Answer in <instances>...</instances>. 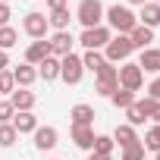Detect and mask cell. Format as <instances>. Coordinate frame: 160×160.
I'll list each match as a JSON object with an SVG mask.
<instances>
[{"mask_svg":"<svg viewBox=\"0 0 160 160\" xmlns=\"http://www.w3.org/2000/svg\"><path fill=\"white\" fill-rule=\"evenodd\" d=\"M104 19H107V28L116 32V35H129L138 25V16L132 13L129 3H113L110 10H104Z\"/></svg>","mask_w":160,"mask_h":160,"instance_id":"6da1fadb","label":"cell"},{"mask_svg":"<svg viewBox=\"0 0 160 160\" xmlns=\"http://www.w3.org/2000/svg\"><path fill=\"white\" fill-rule=\"evenodd\" d=\"M75 19L82 22V28L104 25V3L101 0H82V3L75 7Z\"/></svg>","mask_w":160,"mask_h":160,"instance_id":"7a4b0ae2","label":"cell"},{"mask_svg":"<svg viewBox=\"0 0 160 160\" xmlns=\"http://www.w3.org/2000/svg\"><path fill=\"white\" fill-rule=\"evenodd\" d=\"M132 53H135V50H132L129 35H113L110 44L104 47V60H107V63H129Z\"/></svg>","mask_w":160,"mask_h":160,"instance_id":"3957f363","label":"cell"},{"mask_svg":"<svg viewBox=\"0 0 160 160\" xmlns=\"http://www.w3.org/2000/svg\"><path fill=\"white\" fill-rule=\"evenodd\" d=\"M116 88H119V69H116L113 63H104L101 72L94 75V91L104 94V98H110Z\"/></svg>","mask_w":160,"mask_h":160,"instance_id":"277c9868","label":"cell"},{"mask_svg":"<svg viewBox=\"0 0 160 160\" xmlns=\"http://www.w3.org/2000/svg\"><path fill=\"white\" fill-rule=\"evenodd\" d=\"M110 38H113V32L107 25H94V28H85L82 35H78V44H82L85 50H104L110 44Z\"/></svg>","mask_w":160,"mask_h":160,"instance_id":"5b68a950","label":"cell"},{"mask_svg":"<svg viewBox=\"0 0 160 160\" xmlns=\"http://www.w3.org/2000/svg\"><path fill=\"white\" fill-rule=\"evenodd\" d=\"M82 75H85V66H82V57H78V53H66L60 60V78L66 85H78Z\"/></svg>","mask_w":160,"mask_h":160,"instance_id":"8992f818","label":"cell"},{"mask_svg":"<svg viewBox=\"0 0 160 160\" xmlns=\"http://www.w3.org/2000/svg\"><path fill=\"white\" fill-rule=\"evenodd\" d=\"M141 85H144V72H141V66H138V63H122V66H119V88L138 94Z\"/></svg>","mask_w":160,"mask_h":160,"instance_id":"52a82bcc","label":"cell"},{"mask_svg":"<svg viewBox=\"0 0 160 160\" xmlns=\"http://www.w3.org/2000/svg\"><path fill=\"white\" fill-rule=\"evenodd\" d=\"M22 28H25V35H28V38H35V41H44V38H47V32H50V25H47V16H44V13H38V10L25 13V19H22Z\"/></svg>","mask_w":160,"mask_h":160,"instance_id":"ba28073f","label":"cell"},{"mask_svg":"<svg viewBox=\"0 0 160 160\" xmlns=\"http://www.w3.org/2000/svg\"><path fill=\"white\" fill-rule=\"evenodd\" d=\"M72 44H75V38H72L69 32H53V35L47 38L50 57H57V60H63L66 53H72Z\"/></svg>","mask_w":160,"mask_h":160,"instance_id":"9c48e42d","label":"cell"},{"mask_svg":"<svg viewBox=\"0 0 160 160\" xmlns=\"http://www.w3.org/2000/svg\"><path fill=\"white\" fill-rule=\"evenodd\" d=\"M32 135H35V148H38V151H53L57 141H60V132H57L53 126H38Z\"/></svg>","mask_w":160,"mask_h":160,"instance_id":"30bf717a","label":"cell"},{"mask_svg":"<svg viewBox=\"0 0 160 160\" xmlns=\"http://www.w3.org/2000/svg\"><path fill=\"white\" fill-rule=\"evenodd\" d=\"M10 72H13V78H16V88H32V85L38 82V69L28 66V63H19V66H13Z\"/></svg>","mask_w":160,"mask_h":160,"instance_id":"8fae6325","label":"cell"},{"mask_svg":"<svg viewBox=\"0 0 160 160\" xmlns=\"http://www.w3.org/2000/svg\"><path fill=\"white\" fill-rule=\"evenodd\" d=\"M35 91H28V88H16L13 94H10V104H13V110L16 113H28L32 107H35Z\"/></svg>","mask_w":160,"mask_h":160,"instance_id":"7c38bea8","label":"cell"},{"mask_svg":"<svg viewBox=\"0 0 160 160\" xmlns=\"http://www.w3.org/2000/svg\"><path fill=\"white\" fill-rule=\"evenodd\" d=\"M129 41H132V50H148L151 41H154V28H148V25H135V28L129 32Z\"/></svg>","mask_w":160,"mask_h":160,"instance_id":"4fadbf2b","label":"cell"},{"mask_svg":"<svg viewBox=\"0 0 160 160\" xmlns=\"http://www.w3.org/2000/svg\"><path fill=\"white\" fill-rule=\"evenodd\" d=\"M47 57H50L47 38H44V41H32V44L25 47V63H28V66H38V63H44Z\"/></svg>","mask_w":160,"mask_h":160,"instance_id":"5bb4252c","label":"cell"},{"mask_svg":"<svg viewBox=\"0 0 160 160\" xmlns=\"http://www.w3.org/2000/svg\"><path fill=\"white\" fill-rule=\"evenodd\" d=\"M69 135H72L75 148H82V151H91V148H94V129H91V126H72Z\"/></svg>","mask_w":160,"mask_h":160,"instance_id":"9a60e30c","label":"cell"},{"mask_svg":"<svg viewBox=\"0 0 160 160\" xmlns=\"http://www.w3.org/2000/svg\"><path fill=\"white\" fill-rule=\"evenodd\" d=\"M138 66H141V72H154V75H160V47H148V50H141Z\"/></svg>","mask_w":160,"mask_h":160,"instance_id":"2e32d148","label":"cell"},{"mask_svg":"<svg viewBox=\"0 0 160 160\" xmlns=\"http://www.w3.org/2000/svg\"><path fill=\"white\" fill-rule=\"evenodd\" d=\"M94 107L91 104H75L72 110H69V119H72V126H91L94 122Z\"/></svg>","mask_w":160,"mask_h":160,"instance_id":"e0dca14e","label":"cell"},{"mask_svg":"<svg viewBox=\"0 0 160 160\" xmlns=\"http://www.w3.org/2000/svg\"><path fill=\"white\" fill-rule=\"evenodd\" d=\"M138 25H148V28H157L160 25V3H148L141 7V13H138Z\"/></svg>","mask_w":160,"mask_h":160,"instance_id":"ac0fdd59","label":"cell"},{"mask_svg":"<svg viewBox=\"0 0 160 160\" xmlns=\"http://www.w3.org/2000/svg\"><path fill=\"white\" fill-rule=\"evenodd\" d=\"M13 129L19 132V135H32L35 129H38V116L28 110V113H16L13 116Z\"/></svg>","mask_w":160,"mask_h":160,"instance_id":"d6986e66","label":"cell"},{"mask_svg":"<svg viewBox=\"0 0 160 160\" xmlns=\"http://www.w3.org/2000/svg\"><path fill=\"white\" fill-rule=\"evenodd\" d=\"M110 138H113V141H116L119 148H129V144H135V141H141V138H138V132H135V129H132L129 122H122V126H116Z\"/></svg>","mask_w":160,"mask_h":160,"instance_id":"ffe728a7","label":"cell"},{"mask_svg":"<svg viewBox=\"0 0 160 160\" xmlns=\"http://www.w3.org/2000/svg\"><path fill=\"white\" fill-rule=\"evenodd\" d=\"M35 69H38V78H44V82H53V78H60V60H57V57H47V60L38 63Z\"/></svg>","mask_w":160,"mask_h":160,"instance_id":"44dd1931","label":"cell"},{"mask_svg":"<svg viewBox=\"0 0 160 160\" xmlns=\"http://www.w3.org/2000/svg\"><path fill=\"white\" fill-rule=\"evenodd\" d=\"M75 16L69 13V10H53L50 16H47V25L53 28V32H69V22H72Z\"/></svg>","mask_w":160,"mask_h":160,"instance_id":"7402d4cb","label":"cell"},{"mask_svg":"<svg viewBox=\"0 0 160 160\" xmlns=\"http://www.w3.org/2000/svg\"><path fill=\"white\" fill-rule=\"evenodd\" d=\"M104 63H107V60H104V50H85V53H82V66H85L88 72H94V75L101 72Z\"/></svg>","mask_w":160,"mask_h":160,"instance_id":"603a6c76","label":"cell"},{"mask_svg":"<svg viewBox=\"0 0 160 160\" xmlns=\"http://www.w3.org/2000/svg\"><path fill=\"white\" fill-rule=\"evenodd\" d=\"M135 101H138V94H135V91H126V88H116V91L110 94V104L119 107V110H129Z\"/></svg>","mask_w":160,"mask_h":160,"instance_id":"cb8c5ba5","label":"cell"},{"mask_svg":"<svg viewBox=\"0 0 160 160\" xmlns=\"http://www.w3.org/2000/svg\"><path fill=\"white\" fill-rule=\"evenodd\" d=\"M16 44H19V32L13 25H3V28H0V50H10Z\"/></svg>","mask_w":160,"mask_h":160,"instance_id":"d4e9b609","label":"cell"},{"mask_svg":"<svg viewBox=\"0 0 160 160\" xmlns=\"http://www.w3.org/2000/svg\"><path fill=\"white\" fill-rule=\"evenodd\" d=\"M19 138V132L13 129V122H0V148H13Z\"/></svg>","mask_w":160,"mask_h":160,"instance_id":"484cf974","label":"cell"},{"mask_svg":"<svg viewBox=\"0 0 160 160\" xmlns=\"http://www.w3.org/2000/svg\"><path fill=\"white\" fill-rule=\"evenodd\" d=\"M113 148H116V141L110 138V135H94V154H110L113 157Z\"/></svg>","mask_w":160,"mask_h":160,"instance_id":"4316f807","label":"cell"},{"mask_svg":"<svg viewBox=\"0 0 160 160\" xmlns=\"http://www.w3.org/2000/svg\"><path fill=\"white\" fill-rule=\"evenodd\" d=\"M141 144H144V151H154V154H157V151H160V126H151V129L144 132V141H141Z\"/></svg>","mask_w":160,"mask_h":160,"instance_id":"83f0119b","label":"cell"},{"mask_svg":"<svg viewBox=\"0 0 160 160\" xmlns=\"http://www.w3.org/2000/svg\"><path fill=\"white\" fill-rule=\"evenodd\" d=\"M13 91H16V78L10 69H3L0 72V94H13Z\"/></svg>","mask_w":160,"mask_h":160,"instance_id":"f1b7e54d","label":"cell"},{"mask_svg":"<svg viewBox=\"0 0 160 160\" xmlns=\"http://www.w3.org/2000/svg\"><path fill=\"white\" fill-rule=\"evenodd\" d=\"M122 160H144V144H141V141H135V144L122 148Z\"/></svg>","mask_w":160,"mask_h":160,"instance_id":"f546056e","label":"cell"},{"mask_svg":"<svg viewBox=\"0 0 160 160\" xmlns=\"http://www.w3.org/2000/svg\"><path fill=\"white\" fill-rule=\"evenodd\" d=\"M154 107H157V101H151L148 94H144L141 101H135V110H138V113H141L144 119H151V113H154Z\"/></svg>","mask_w":160,"mask_h":160,"instance_id":"4dcf8cb0","label":"cell"},{"mask_svg":"<svg viewBox=\"0 0 160 160\" xmlns=\"http://www.w3.org/2000/svg\"><path fill=\"white\" fill-rule=\"evenodd\" d=\"M13 116H16L13 104L10 101H0V122H13Z\"/></svg>","mask_w":160,"mask_h":160,"instance_id":"1f68e13d","label":"cell"},{"mask_svg":"<svg viewBox=\"0 0 160 160\" xmlns=\"http://www.w3.org/2000/svg\"><path fill=\"white\" fill-rule=\"evenodd\" d=\"M148 98H151V101H160V75L148 85Z\"/></svg>","mask_w":160,"mask_h":160,"instance_id":"d6a6232c","label":"cell"},{"mask_svg":"<svg viewBox=\"0 0 160 160\" xmlns=\"http://www.w3.org/2000/svg\"><path fill=\"white\" fill-rule=\"evenodd\" d=\"M10 16H13L10 3H0V28H3V25H10Z\"/></svg>","mask_w":160,"mask_h":160,"instance_id":"836d02e7","label":"cell"},{"mask_svg":"<svg viewBox=\"0 0 160 160\" xmlns=\"http://www.w3.org/2000/svg\"><path fill=\"white\" fill-rule=\"evenodd\" d=\"M44 3H47L50 13H53V10H66V0H44Z\"/></svg>","mask_w":160,"mask_h":160,"instance_id":"e575fe53","label":"cell"},{"mask_svg":"<svg viewBox=\"0 0 160 160\" xmlns=\"http://www.w3.org/2000/svg\"><path fill=\"white\" fill-rule=\"evenodd\" d=\"M7 66H10V53H7V50H0V72H3Z\"/></svg>","mask_w":160,"mask_h":160,"instance_id":"d590c367","label":"cell"},{"mask_svg":"<svg viewBox=\"0 0 160 160\" xmlns=\"http://www.w3.org/2000/svg\"><path fill=\"white\" fill-rule=\"evenodd\" d=\"M88 160H113V157H110V154H94V151H91V154H88Z\"/></svg>","mask_w":160,"mask_h":160,"instance_id":"8d00e7d4","label":"cell"},{"mask_svg":"<svg viewBox=\"0 0 160 160\" xmlns=\"http://www.w3.org/2000/svg\"><path fill=\"white\" fill-rule=\"evenodd\" d=\"M151 119H154V122L160 126V101H157V107H154V113H151Z\"/></svg>","mask_w":160,"mask_h":160,"instance_id":"74e56055","label":"cell"},{"mask_svg":"<svg viewBox=\"0 0 160 160\" xmlns=\"http://www.w3.org/2000/svg\"><path fill=\"white\" fill-rule=\"evenodd\" d=\"M126 3H132V7H144L148 0H126Z\"/></svg>","mask_w":160,"mask_h":160,"instance_id":"f35d334b","label":"cell"},{"mask_svg":"<svg viewBox=\"0 0 160 160\" xmlns=\"http://www.w3.org/2000/svg\"><path fill=\"white\" fill-rule=\"evenodd\" d=\"M0 3H10V0H0Z\"/></svg>","mask_w":160,"mask_h":160,"instance_id":"ab89813d","label":"cell"},{"mask_svg":"<svg viewBox=\"0 0 160 160\" xmlns=\"http://www.w3.org/2000/svg\"><path fill=\"white\" fill-rule=\"evenodd\" d=\"M151 3H160V0H151Z\"/></svg>","mask_w":160,"mask_h":160,"instance_id":"60d3db41","label":"cell"},{"mask_svg":"<svg viewBox=\"0 0 160 160\" xmlns=\"http://www.w3.org/2000/svg\"><path fill=\"white\" fill-rule=\"evenodd\" d=\"M157 160H160V151H157Z\"/></svg>","mask_w":160,"mask_h":160,"instance_id":"b9f144b4","label":"cell"},{"mask_svg":"<svg viewBox=\"0 0 160 160\" xmlns=\"http://www.w3.org/2000/svg\"><path fill=\"white\" fill-rule=\"evenodd\" d=\"M50 160H60V157H50Z\"/></svg>","mask_w":160,"mask_h":160,"instance_id":"7bdbcfd3","label":"cell"}]
</instances>
